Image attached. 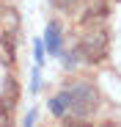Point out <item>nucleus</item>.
I'll return each mask as SVG.
<instances>
[{
    "label": "nucleus",
    "mask_w": 121,
    "mask_h": 127,
    "mask_svg": "<svg viewBox=\"0 0 121 127\" xmlns=\"http://www.w3.org/2000/svg\"><path fill=\"white\" fill-rule=\"evenodd\" d=\"M66 94H69V113L74 119H91L99 108V99H102L99 89L88 80H77L74 86L66 89Z\"/></svg>",
    "instance_id": "nucleus-1"
},
{
    "label": "nucleus",
    "mask_w": 121,
    "mask_h": 127,
    "mask_svg": "<svg viewBox=\"0 0 121 127\" xmlns=\"http://www.w3.org/2000/svg\"><path fill=\"white\" fill-rule=\"evenodd\" d=\"M107 47H110V33L105 28H91L85 36H80L77 41V53L83 55V61L88 64H99L107 58Z\"/></svg>",
    "instance_id": "nucleus-2"
},
{
    "label": "nucleus",
    "mask_w": 121,
    "mask_h": 127,
    "mask_svg": "<svg viewBox=\"0 0 121 127\" xmlns=\"http://www.w3.org/2000/svg\"><path fill=\"white\" fill-rule=\"evenodd\" d=\"M0 61L6 66H14L17 61V41H14V33H0Z\"/></svg>",
    "instance_id": "nucleus-3"
},
{
    "label": "nucleus",
    "mask_w": 121,
    "mask_h": 127,
    "mask_svg": "<svg viewBox=\"0 0 121 127\" xmlns=\"http://www.w3.org/2000/svg\"><path fill=\"white\" fill-rule=\"evenodd\" d=\"M19 25H22V17H19L17 8H11V6L0 8V28H3L6 33H17Z\"/></svg>",
    "instance_id": "nucleus-4"
},
{
    "label": "nucleus",
    "mask_w": 121,
    "mask_h": 127,
    "mask_svg": "<svg viewBox=\"0 0 121 127\" xmlns=\"http://www.w3.org/2000/svg\"><path fill=\"white\" fill-rule=\"evenodd\" d=\"M47 53H60V22L50 19L47 22Z\"/></svg>",
    "instance_id": "nucleus-5"
},
{
    "label": "nucleus",
    "mask_w": 121,
    "mask_h": 127,
    "mask_svg": "<svg viewBox=\"0 0 121 127\" xmlns=\"http://www.w3.org/2000/svg\"><path fill=\"white\" fill-rule=\"evenodd\" d=\"M50 113H52V116H58V119L69 116V94H66V91H60L58 97H52V99H50Z\"/></svg>",
    "instance_id": "nucleus-6"
},
{
    "label": "nucleus",
    "mask_w": 121,
    "mask_h": 127,
    "mask_svg": "<svg viewBox=\"0 0 121 127\" xmlns=\"http://www.w3.org/2000/svg\"><path fill=\"white\" fill-rule=\"evenodd\" d=\"M105 17H107V3H96V6H91V8L83 14L80 22H83V25H91V22H99V19H105Z\"/></svg>",
    "instance_id": "nucleus-7"
},
{
    "label": "nucleus",
    "mask_w": 121,
    "mask_h": 127,
    "mask_svg": "<svg viewBox=\"0 0 121 127\" xmlns=\"http://www.w3.org/2000/svg\"><path fill=\"white\" fill-rule=\"evenodd\" d=\"M3 97L11 99V102H19V83H17L14 75H8V77L3 80Z\"/></svg>",
    "instance_id": "nucleus-8"
},
{
    "label": "nucleus",
    "mask_w": 121,
    "mask_h": 127,
    "mask_svg": "<svg viewBox=\"0 0 121 127\" xmlns=\"http://www.w3.org/2000/svg\"><path fill=\"white\" fill-rule=\"evenodd\" d=\"M50 3H52L55 8H60V11H74L83 0H50Z\"/></svg>",
    "instance_id": "nucleus-9"
},
{
    "label": "nucleus",
    "mask_w": 121,
    "mask_h": 127,
    "mask_svg": "<svg viewBox=\"0 0 121 127\" xmlns=\"http://www.w3.org/2000/svg\"><path fill=\"white\" fill-rule=\"evenodd\" d=\"M44 61V47H41V41H36V64H41Z\"/></svg>",
    "instance_id": "nucleus-10"
},
{
    "label": "nucleus",
    "mask_w": 121,
    "mask_h": 127,
    "mask_svg": "<svg viewBox=\"0 0 121 127\" xmlns=\"http://www.w3.org/2000/svg\"><path fill=\"white\" fill-rule=\"evenodd\" d=\"M30 91H39V69L33 72V83H30Z\"/></svg>",
    "instance_id": "nucleus-11"
}]
</instances>
